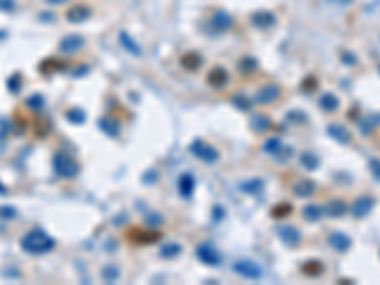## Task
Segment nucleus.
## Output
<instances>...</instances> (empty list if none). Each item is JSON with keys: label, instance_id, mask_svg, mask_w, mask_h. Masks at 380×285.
<instances>
[{"label": "nucleus", "instance_id": "f257e3e1", "mask_svg": "<svg viewBox=\"0 0 380 285\" xmlns=\"http://www.w3.org/2000/svg\"><path fill=\"white\" fill-rule=\"evenodd\" d=\"M21 247L27 251V253H46V251L53 249V240L46 234L44 230H31L29 234H25V238L21 240Z\"/></svg>", "mask_w": 380, "mask_h": 285}, {"label": "nucleus", "instance_id": "f03ea898", "mask_svg": "<svg viewBox=\"0 0 380 285\" xmlns=\"http://www.w3.org/2000/svg\"><path fill=\"white\" fill-rule=\"evenodd\" d=\"M53 167H55V171H57L61 177H70V175H74V173H76V165L72 163L70 158L63 156V154H57V156H55Z\"/></svg>", "mask_w": 380, "mask_h": 285}, {"label": "nucleus", "instance_id": "7ed1b4c3", "mask_svg": "<svg viewBox=\"0 0 380 285\" xmlns=\"http://www.w3.org/2000/svg\"><path fill=\"white\" fill-rule=\"evenodd\" d=\"M373 205H375V200L369 196H361L356 204H354V215L356 217H367V215L373 211Z\"/></svg>", "mask_w": 380, "mask_h": 285}, {"label": "nucleus", "instance_id": "20e7f679", "mask_svg": "<svg viewBox=\"0 0 380 285\" xmlns=\"http://www.w3.org/2000/svg\"><path fill=\"white\" fill-rule=\"evenodd\" d=\"M329 244L335 247L337 251H346L350 249V245H352V242H350V238L346 236V234H333L331 238H329Z\"/></svg>", "mask_w": 380, "mask_h": 285}, {"label": "nucleus", "instance_id": "39448f33", "mask_svg": "<svg viewBox=\"0 0 380 285\" xmlns=\"http://www.w3.org/2000/svg\"><path fill=\"white\" fill-rule=\"evenodd\" d=\"M329 133L337 139L338 142H348L350 141V133L346 131L344 127H340V125H331L329 127Z\"/></svg>", "mask_w": 380, "mask_h": 285}, {"label": "nucleus", "instance_id": "423d86ee", "mask_svg": "<svg viewBox=\"0 0 380 285\" xmlns=\"http://www.w3.org/2000/svg\"><path fill=\"white\" fill-rule=\"evenodd\" d=\"M329 213L335 215V217L344 215L346 213V205L342 204V202H333V204H331V207H329Z\"/></svg>", "mask_w": 380, "mask_h": 285}, {"label": "nucleus", "instance_id": "0eeeda50", "mask_svg": "<svg viewBox=\"0 0 380 285\" xmlns=\"http://www.w3.org/2000/svg\"><path fill=\"white\" fill-rule=\"evenodd\" d=\"M323 107L327 108V110H335V108L338 107V101H337L333 95H325V97H323Z\"/></svg>", "mask_w": 380, "mask_h": 285}, {"label": "nucleus", "instance_id": "6e6552de", "mask_svg": "<svg viewBox=\"0 0 380 285\" xmlns=\"http://www.w3.org/2000/svg\"><path fill=\"white\" fill-rule=\"evenodd\" d=\"M14 215H16V209H14V207H8V205H6V207H0V217H2V219H10V217H14Z\"/></svg>", "mask_w": 380, "mask_h": 285}, {"label": "nucleus", "instance_id": "1a4fd4ad", "mask_svg": "<svg viewBox=\"0 0 380 285\" xmlns=\"http://www.w3.org/2000/svg\"><path fill=\"white\" fill-rule=\"evenodd\" d=\"M371 171L380 181V160H371Z\"/></svg>", "mask_w": 380, "mask_h": 285}, {"label": "nucleus", "instance_id": "9d476101", "mask_svg": "<svg viewBox=\"0 0 380 285\" xmlns=\"http://www.w3.org/2000/svg\"><path fill=\"white\" fill-rule=\"evenodd\" d=\"M2 6H8V8H10V6H12V0H0V8H2Z\"/></svg>", "mask_w": 380, "mask_h": 285}, {"label": "nucleus", "instance_id": "9b49d317", "mask_svg": "<svg viewBox=\"0 0 380 285\" xmlns=\"http://www.w3.org/2000/svg\"><path fill=\"white\" fill-rule=\"evenodd\" d=\"M0 194H6V186L0 183Z\"/></svg>", "mask_w": 380, "mask_h": 285}]
</instances>
